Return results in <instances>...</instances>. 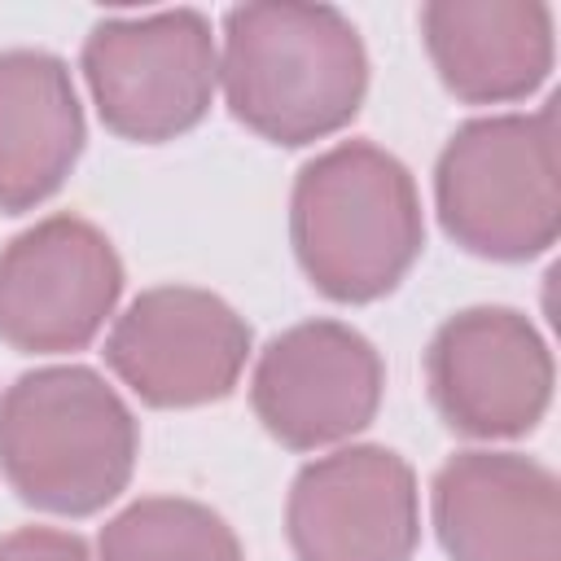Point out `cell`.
<instances>
[{
    "instance_id": "cell-14",
    "label": "cell",
    "mask_w": 561,
    "mask_h": 561,
    "mask_svg": "<svg viewBox=\"0 0 561 561\" xmlns=\"http://www.w3.org/2000/svg\"><path fill=\"white\" fill-rule=\"evenodd\" d=\"M96 561H245L232 526L197 500L145 495L101 526Z\"/></svg>"
},
{
    "instance_id": "cell-4",
    "label": "cell",
    "mask_w": 561,
    "mask_h": 561,
    "mask_svg": "<svg viewBox=\"0 0 561 561\" xmlns=\"http://www.w3.org/2000/svg\"><path fill=\"white\" fill-rule=\"evenodd\" d=\"M443 232L482 259L522 263L561 232L557 101L535 114H491L465 123L434 167Z\"/></svg>"
},
{
    "instance_id": "cell-9",
    "label": "cell",
    "mask_w": 561,
    "mask_h": 561,
    "mask_svg": "<svg viewBox=\"0 0 561 561\" xmlns=\"http://www.w3.org/2000/svg\"><path fill=\"white\" fill-rule=\"evenodd\" d=\"M386 368L342 320H302L272 337L254 364L250 403L272 438L316 451L359 434L381 408Z\"/></svg>"
},
{
    "instance_id": "cell-3",
    "label": "cell",
    "mask_w": 561,
    "mask_h": 561,
    "mask_svg": "<svg viewBox=\"0 0 561 561\" xmlns=\"http://www.w3.org/2000/svg\"><path fill=\"white\" fill-rule=\"evenodd\" d=\"M136 451L131 408L83 364L35 368L0 394V473L44 513L105 508L127 486Z\"/></svg>"
},
{
    "instance_id": "cell-2",
    "label": "cell",
    "mask_w": 561,
    "mask_h": 561,
    "mask_svg": "<svg viewBox=\"0 0 561 561\" xmlns=\"http://www.w3.org/2000/svg\"><path fill=\"white\" fill-rule=\"evenodd\" d=\"M289 237L324 298L373 302L408 276L425 245L416 184L386 149L342 140L298 171Z\"/></svg>"
},
{
    "instance_id": "cell-10",
    "label": "cell",
    "mask_w": 561,
    "mask_h": 561,
    "mask_svg": "<svg viewBox=\"0 0 561 561\" xmlns=\"http://www.w3.org/2000/svg\"><path fill=\"white\" fill-rule=\"evenodd\" d=\"M285 530L298 561H412L416 478L390 447H342L294 478Z\"/></svg>"
},
{
    "instance_id": "cell-1",
    "label": "cell",
    "mask_w": 561,
    "mask_h": 561,
    "mask_svg": "<svg viewBox=\"0 0 561 561\" xmlns=\"http://www.w3.org/2000/svg\"><path fill=\"white\" fill-rule=\"evenodd\" d=\"M219 83L237 123L272 145L342 131L368 92V53L333 4H237L224 18Z\"/></svg>"
},
{
    "instance_id": "cell-11",
    "label": "cell",
    "mask_w": 561,
    "mask_h": 561,
    "mask_svg": "<svg viewBox=\"0 0 561 561\" xmlns=\"http://www.w3.org/2000/svg\"><path fill=\"white\" fill-rule=\"evenodd\" d=\"M434 530L451 561H561L557 473L517 451H456L434 473Z\"/></svg>"
},
{
    "instance_id": "cell-5",
    "label": "cell",
    "mask_w": 561,
    "mask_h": 561,
    "mask_svg": "<svg viewBox=\"0 0 561 561\" xmlns=\"http://www.w3.org/2000/svg\"><path fill=\"white\" fill-rule=\"evenodd\" d=\"M83 79L114 136L162 145L206 118L219 48L197 9L105 18L83 39Z\"/></svg>"
},
{
    "instance_id": "cell-7",
    "label": "cell",
    "mask_w": 561,
    "mask_h": 561,
    "mask_svg": "<svg viewBox=\"0 0 561 561\" xmlns=\"http://www.w3.org/2000/svg\"><path fill=\"white\" fill-rule=\"evenodd\" d=\"M250 359V324L210 289H145L110 329L105 364L149 408H197L232 394Z\"/></svg>"
},
{
    "instance_id": "cell-8",
    "label": "cell",
    "mask_w": 561,
    "mask_h": 561,
    "mask_svg": "<svg viewBox=\"0 0 561 561\" xmlns=\"http://www.w3.org/2000/svg\"><path fill=\"white\" fill-rule=\"evenodd\" d=\"M438 416L469 438H517L552 403V355L513 307H465L438 324L425 351Z\"/></svg>"
},
{
    "instance_id": "cell-15",
    "label": "cell",
    "mask_w": 561,
    "mask_h": 561,
    "mask_svg": "<svg viewBox=\"0 0 561 561\" xmlns=\"http://www.w3.org/2000/svg\"><path fill=\"white\" fill-rule=\"evenodd\" d=\"M0 561H92V557H88V543L70 530L22 526L0 539Z\"/></svg>"
},
{
    "instance_id": "cell-13",
    "label": "cell",
    "mask_w": 561,
    "mask_h": 561,
    "mask_svg": "<svg viewBox=\"0 0 561 561\" xmlns=\"http://www.w3.org/2000/svg\"><path fill=\"white\" fill-rule=\"evenodd\" d=\"M83 153V105L61 57L0 53V210L53 197Z\"/></svg>"
},
{
    "instance_id": "cell-6",
    "label": "cell",
    "mask_w": 561,
    "mask_h": 561,
    "mask_svg": "<svg viewBox=\"0 0 561 561\" xmlns=\"http://www.w3.org/2000/svg\"><path fill=\"white\" fill-rule=\"evenodd\" d=\"M123 263L79 215H48L0 250V342L22 355L88 346L114 316Z\"/></svg>"
},
{
    "instance_id": "cell-12",
    "label": "cell",
    "mask_w": 561,
    "mask_h": 561,
    "mask_svg": "<svg viewBox=\"0 0 561 561\" xmlns=\"http://www.w3.org/2000/svg\"><path fill=\"white\" fill-rule=\"evenodd\" d=\"M421 35L443 88L469 105L522 101L552 70V9L539 0H430Z\"/></svg>"
}]
</instances>
